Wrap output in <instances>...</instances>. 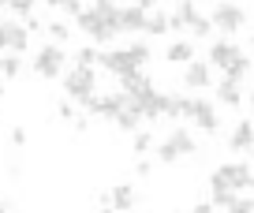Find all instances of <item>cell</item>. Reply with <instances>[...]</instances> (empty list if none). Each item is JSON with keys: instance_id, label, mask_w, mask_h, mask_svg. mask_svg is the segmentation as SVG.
<instances>
[{"instance_id": "obj_1", "label": "cell", "mask_w": 254, "mask_h": 213, "mask_svg": "<svg viewBox=\"0 0 254 213\" xmlns=\"http://www.w3.org/2000/svg\"><path fill=\"white\" fill-rule=\"evenodd\" d=\"M79 30L90 34L94 41H112L116 34H124L120 26V8L116 4H94L79 15Z\"/></svg>"}, {"instance_id": "obj_2", "label": "cell", "mask_w": 254, "mask_h": 213, "mask_svg": "<svg viewBox=\"0 0 254 213\" xmlns=\"http://www.w3.org/2000/svg\"><path fill=\"white\" fill-rule=\"evenodd\" d=\"M176 116H187L206 135H217V127H221V116H217L213 101H206V97H176Z\"/></svg>"}, {"instance_id": "obj_3", "label": "cell", "mask_w": 254, "mask_h": 213, "mask_svg": "<svg viewBox=\"0 0 254 213\" xmlns=\"http://www.w3.org/2000/svg\"><path fill=\"white\" fill-rule=\"evenodd\" d=\"M146 60H150V49H146L142 41H135V45H127V49H109V53H101V68L112 71V75L142 71Z\"/></svg>"}, {"instance_id": "obj_4", "label": "cell", "mask_w": 254, "mask_h": 213, "mask_svg": "<svg viewBox=\"0 0 254 213\" xmlns=\"http://www.w3.org/2000/svg\"><path fill=\"white\" fill-rule=\"evenodd\" d=\"M153 150H157V161H161V165H176V161H183V157H190V153H194V139H190L187 127H176V131L168 135V139H161Z\"/></svg>"}, {"instance_id": "obj_5", "label": "cell", "mask_w": 254, "mask_h": 213, "mask_svg": "<svg viewBox=\"0 0 254 213\" xmlns=\"http://www.w3.org/2000/svg\"><path fill=\"white\" fill-rule=\"evenodd\" d=\"M64 94L71 97L75 105H86L90 97L97 94V75H94V68H79V64H75V68L67 71V79H64Z\"/></svg>"}, {"instance_id": "obj_6", "label": "cell", "mask_w": 254, "mask_h": 213, "mask_svg": "<svg viewBox=\"0 0 254 213\" xmlns=\"http://www.w3.org/2000/svg\"><path fill=\"white\" fill-rule=\"evenodd\" d=\"M34 75L38 79H60L64 75V68H67V53H64V45H41L38 53H34Z\"/></svg>"}, {"instance_id": "obj_7", "label": "cell", "mask_w": 254, "mask_h": 213, "mask_svg": "<svg viewBox=\"0 0 254 213\" xmlns=\"http://www.w3.org/2000/svg\"><path fill=\"white\" fill-rule=\"evenodd\" d=\"M180 26H187L194 38H209V34H213V19L202 15V11L194 8V0H183L180 8H176V15H172V30H180Z\"/></svg>"}, {"instance_id": "obj_8", "label": "cell", "mask_w": 254, "mask_h": 213, "mask_svg": "<svg viewBox=\"0 0 254 213\" xmlns=\"http://www.w3.org/2000/svg\"><path fill=\"white\" fill-rule=\"evenodd\" d=\"M213 30H221V34H236V30H243V23H247V11L239 8V4H232V0H217V8H213Z\"/></svg>"}, {"instance_id": "obj_9", "label": "cell", "mask_w": 254, "mask_h": 213, "mask_svg": "<svg viewBox=\"0 0 254 213\" xmlns=\"http://www.w3.org/2000/svg\"><path fill=\"white\" fill-rule=\"evenodd\" d=\"M30 45V30L15 19H0V53H23Z\"/></svg>"}, {"instance_id": "obj_10", "label": "cell", "mask_w": 254, "mask_h": 213, "mask_svg": "<svg viewBox=\"0 0 254 213\" xmlns=\"http://www.w3.org/2000/svg\"><path fill=\"white\" fill-rule=\"evenodd\" d=\"M213 176L221 183H228L232 191H251L254 187V172H251V165H243V161H228V165H221Z\"/></svg>"}, {"instance_id": "obj_11", "label": "cell", "mask_w": 254, "mask_h": 213, "mask_svg": "<svg viewBox=\"0 0 254 213\" xmlns=\"http://www.w3.org/2000/svg\"><path fill=\"white\" fill-rule=\"evenodd\" d=\"M124 105H127L124 90H116V94H94L86 101V112H90V116H101V120H116Z\"/></svg>"}, {"instance_id": "obj_12", "label": "cell", "mask_w": 254, "mask_h": 213, "mask_svg": "<svg viewBox=\"0 0 254 213\" xmlns=\"http://www.w3.org/2000/svg\"><path fill=\"white\" fill-rule=\"evenodd\" d=\"M138 105H142V116H146V120L176 116V97H172V94H157V90H150Z\"/></svg>"}, {"instance_id": "obj_13", "label": "cell", "mask_w": 254, "mask_h": 213, "mask_svg": "<svg viewBox=\"0 0 254 213\" xmlns=\"http://www.w3.org/2000/svg\"><path fill=\"white\" fill-rule=\"evenodd\" d=\"M239 56H243V49L236 45V41H213V45H209V68H221V71H228L232 64L239 60Z\"/></svg>"}, {"instance_id": "obj_14", "label": "cell", "mask_w": 254, "mask_h": 213, "mask_svg": "<svg viewBox=\"0 0 254 213\" xmlns=\"http://www.w3.org/2000/svg\"><path fill=\"white\" fill-rule=\"evenodd\" d=\"M116 79H120V90H124V94H131V97H138V101L153 90V82H150V75H146V71H127V75H116Z\"/></svg>"}, {"instance_id": "obj_15", "label": "cell", "mask_w": 254, "mask_h": 213, "mask_svg": "<svg viewBox=\"0 0 254 213\" xmlns=\"http://www.w3.org/2000/svg\"><path fill=\"white\" fill-rule=\"evenodd\" d=\"M142 120H146V116H142V105H138V97H131V94H127V105L120 109V116L112 120V124H116L120 131H135V127L142 124Z\"/></svg>"}, {"instance_id": "obj_16", "label": "cell", "mask_w": 254, "mask_h": 213, "mask_svg": "<svg viewBox=\"0 0 254 213\" xmlns=\"http://www.w3.org/2000/svg\"><path fill=\"white\" fill-rule=\"evenodd\" d=\"M146 23H150V11L135 8V4H127V8H120V26H124V34H142Z\"/></svg>"}, {"instance_id": "obj_17", "label": "cell", "mask_w": 254, "mask_h": 213, "mask_svg": "<svg viewBox=\"0 0 254 213\" xmlns=\"http://www.w3.org/2000/svg\"><path fill=\"white\" fill-rule=\"evenodd\" d=\"M228 146H232L236 153H251V150H254V124H251V120H239V124L232 127Z\"/></svg>"}, {"instance_id": "obj_18", "label": "cell", "mask_w": 254, "mask_h": 213, "mask_svg": "<svg viewBox=\"0 0 254 213\" xmlns=\"http://www.w3.org/2000/svg\"><path fill=\"white\" fill-rule=\"evenodd\" d=\"M135 206H138V191L131 187V183H116V187H112V210L131 213Z\"/></svg>"}, {"instance_id": "obj_19", "label": "cell", "mask_w": 254, "mask_h": 213, "mask_svg": "<svg viewBox=\"0 0 254 213\" xmlns=\"http://www.w3.org/2000/svg\"><path fill=\"white\" fill-rule=\"evenodd\" d=\"M236 198H239V191H232L228 183H221L217 176H209V202H213L217 210H228Z\"/></svg>"}, {"instance_id": "obj_20", "label": "cell", "mask_w": 254, "mask_h": 213, "mask_svg": "<svg viewBox=\"0 0 254 213\" xmlns=\"http://www.w3.org/2000/svg\"><path fill=\"white\" fill-rule=\"evenodd\" d=\"M183 82H187L190 90H202V86H209V64H202V60H190V64H187V71H183Z\"/></svg>"}, {"instance_id": "obj_21", "label": "cell", "mask_w": 254, "mask_h": 213, "mask_svg": "<svg viewBox=\"0 0 254 213\" xmlns=\"http://www.w3.org/2000/svg\"><path fill=\"white\" fill-rule=\"evenodd\" d=\"M217 97H221V105H228V109L243 105V90H239L236 79H221V86H217Z\"/></svg>"}, {"instance_id": "obj_22", "label": "cell", "mask_w": 254, "mask_h": 213, "mask_svg": "<svg viewBox=\"0 0 254 213\" xmlns=\"http://www.w3.org/2000/svg\"><path fill=\"white\" fill-rule=\"evenodd\" d=\"M23 75V60H19V53H4L0 56V79H19Z\"/></svg>"}, {"instance_id": "obj_23", "label": "cell", "mask_w": 254, "mask_h": 213, "mask_svg": "<svg viewBox=\"0 0 254 213\" xmlns=\"http://www.w3.org/2000/svg\"><path fill=\"white\" fill-rule=\"evenodd\" d=\"M165 56L172 64H190V60H194V45H190V41H172Z\"/></svg>"}, {"instance_id": "obj_24", "label": "cell", "mask_w": 254, "mask_h": 213, "mask_svg": "<svg viewBox=\"0 0 254 213\" xmlns=\"http://www.w3.org/2000/svg\"><path fill=\"white\" fill-rule=\"evenodd\" d=\"M251 71H254V64H251V60H247V56H239V60H236V64H232V68H228V71H224V79H236V82H243V79H247V75H251Z\"/></svg>"}, {"instance_id": "obj_25", "label": "cell", "mask_w": 254, "mask_h": 213, "mask_svg": "<svg viewBox=\"0 0 254 213\" xmlns=\"http://www.w3.org/2000/svg\"><path fill=\"white\" fill-rule=\"evenodd\" d=\"M172 30V19L161 15V11H150V23H146V34H168Z\"/></svg>"}, {"instance_id": "obj_26", "label": "cell", "mask_w": 254, "mask_h": 213, "mask_svg": "<svg viewBox=\"0 0 254 213\" xmlns=\"http://www.w3.org/2000/svg\"><path fill=\"white\" fill-rule=\"evenodd\" d=\"M131 150H135L138 157H146V153L153 150V135H150V131H135V142H131Z\"/></svg>"}, {"instance_id": "obj_27", "label": "cell", "mask_w": 254, "mask_h": 213, "mask_svg": "<svg viewBox=\"0 0 254 213\" xmlns=\"http://www.w3.org/2000/svg\"><path fill=\"white\" fill-rule=\"evenodd\" d=\"M75 64H79V68H97V64H101V53H97V49H79V53H75Z\"/></svg>"}, {"instance_id": "obj_28", "label": "cell", "mask_w": 254, "mask_h": 213, "mask_svg": "<svg viewBox=\"0 0 254 213\" xmlns=\"http://www.w3.org/2000/svg\"><path fill=\"white\" fill-rule=\"evenodd\" d=\"M71 105H75L71 97H64V101L56 105V116H60V120H67V124H79V112H75Z\"/></svg>"}, {"instance_id": "obj_29", "label": "cell", "mask_w": 254, "mask_h": 213, "mask_svg": "<svg viewBox=\"0 0 254 213\" xmlns=\"http://www.w3.org/2000/svg\"><path fill=\"white\" fill-rule=\"evenodd\" d=\"M4 8H11L15 15L30 19V11H34V0H4Z\"/></svg>"}, {"instance_id": "obj_30", "label": "cell", "mask_w": 254, "mask_h": 213, "mask_svg": "<svg viewBox=\"0 0 254 213\" xmlns=\"http://www.w3.org/2000/svg\"><path fill=\"white\" fill-rule=\"evenodd\" d=\"M49 38H53L56 45H64V41L71 38V30H67V23H49Z\"/></svg>"}, {"instance_id": "obj_31", "label": "cell", "mask_w": 254, "mask_h": 213, "mask_svg": "<svg viewBox=\"0 0 254 213\" xmlns=\"http://www.w3.org/2000/svg\"><path fill=\"white\" fill-rule=\"evenodd\" d=\"M228 213H254V198H236L228 206Z\"/></svg>"}, {"instance_id": "obj_32", "label": "cell", "mask_w": 254, "mask_h": 213, "mask_svg": "<svg viewBox=\"0 0 254 213\" xmlns=\"http://www.w3.org/2000/svg\"><path fill=\"white\" fill-rule=\"evenodd\" d=\"M8 139H11V146H26V131H23V127H11Z\"/></svg>"}, {"instance_id": "obj_33", "label": "cell", "mask_w": 254, "mask_h": 213, "mask_svg": "<svg viewBox=\"0 0 254 213\" xmlns=\"http://www.w3.org/2000/svg\"><path fill=\"white\" fill-rule=\"evenodd\" d=\"M190 213H217V206H213V202H209V198H206V202L190 206Z\"/></svg>"}, {"instance_id": "obj_34", "label": "cell", "mask_w": 254, "mask_h": 213, "mask_svg": "<svg viewBox=\"0 0 254 213\" xmlns=\"http://www.w3.org/2000/svg\"><path fill=\"white\" fill-rule=\"evenodd\" d=\"M23 26H26V30H30V34H38V30H41V19H34V15H30V19H26Z\"/></svg>"}, {"instance_id": "obj_35", "label": "cell", "mask_w": 254, "mask_h": 213, "mask_svg": "<svg viewBox=\"0 0 254 213\" xmlns=\"http://www.w3.org/2000/svg\"><path fill=\"white\" fill-rule=\"evenodd\" d=\"M131 4H135V8H142V11H150L153 4H157V0H131Z\"/></svg>"}, {"instance_id": "obj_36", "label": "cell", "mask_w": 254, "mask_h": 213, "mask_svg": "<svg viewBox=\"0 0 254 213\" xmlns=\"http://www.w3.org/2000/svg\"><path fill=\"white\" fill-rule=\"evenodd\" d=\"M0 213H11V206H8V202H4V198H0Z\"/></svg>"}, {"instance_id": "obj_37", "label": "cell", "mask_w": 254, "mask_h": 213, "mask_svg": "<svg viewBox=\"0 0 254 213\" xmlns=\"http://www.w3.org/2000/svg\"><path fill=\"white\" fill-rule=\"evenodd\" d=\"M97 213H120V210H112V206H101V210H97Z\"/></svg>"}, {"instance_id": "obj_38", "label": "cell", "mask_w": 254, "mask_h": 213, "mask_svg": "<svg viewBox=\"0 0 254 213\" xmlns=\"http://www.w3.org/2000/svg\"><path fill=\"white\" fill-rule=\"evenodd\" d=\"M0 19H4V0H0Z\"/></svg>"}, {"instance_id": "obj_39", "label": "cell", "mask_w": 254, "mask_h": 213, "mask_svg": "<svg viewBox=\"0 0 254 213\" xmlns=\"http://www.w3.org/2000/svg\"><path fill=\"white\" fill-rule=\"evenodd\" d=\"M0 97H4V82H0Z\"/></svg>"}, {"instance_id": "obj_40", "label": "cell", "mask_w": 254, "mask_h": 213, "mask_svg": "<svg viewBox=\"0 0 254 213\" xmlns=\"http://www.w3.org/2000/svg\"><path fill=\"white\" fill-rule=\"evenodd\" d=\"M251 105H254V90H251Z\"/></svg>"}, {"instance_id": "obj_41", "label": "cell", "mask_w": 254, "mask_h": 213, "mask_svg": "<svg viewBox=\"0 0 254 213\" xmlns=\"http://www.w3.org/2000/svg\"><path fill=\"white\" fill-rule=\"evenodd\" d=\"M251 157H254V150H251Z\"/></svg>"}]
</instances>
